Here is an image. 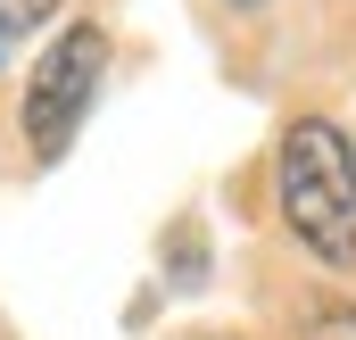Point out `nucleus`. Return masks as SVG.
Here are the masks:
<instances>
[{"label":"nucleus","instance_id":"1","mask_svg":"<svg viewBox=\"0 0 356 340\" xmlns=\"http://www.w3.org/2000/svg\"><path fill=\"white\" fill-rule=\"evenodd\" d=\"M282 216L323 265H356V150L332 116H298L273 158Z\"/></svg>","mask_w":356,"mask_h":340},{"label":"nucleus","instance_id":"3","mask_svg":"<svg viewBox=\"0 0 356 340\" xmlns=\"http://www.w3.org/2000/svg\"><path fill=\"white\" fill-rule=\"evenodd\" d=\"M58 17V0H0V67L17 59V42L33 33V25H50Z\"/></svg>","mask_w":356,"mask_h":340},{"label":"nucleus","instance_id":"4","mask_svg":"<svg viewBox=\"0 0 356 340\" xmlns=\"http://www.w3.org/2000/svg\"><path fill=\"white\" fill-rule=\"evenodd\" d=\"M307 340H356V307H340V299L307 307Z\"/></svg>","mask_w":356,"mask_h":340},{"label":"nucleus","instance_id":"5","mask_svg":"<svg viewBox=\"0 0 356 340\" xmlns=\"http://www.w3.org/2000/svg\"><path fill=\"white\" fill-rule=\"evenodd\" d=\"M241 8H257V0H241Z\"/></svg>","mask_w":356,"mask_h":340},{"label":"nucleus","instance_id":"2","mask_svg":"<svg viewBox=\"0 0 356 340\" xmlns=\"http://www.w3.org/2000/svg\"><path fill=\"white\" fill-rule=\"evenodd\" d=\"M99 75H108V33H99V25H67V33L50 42V59L33 67V91H25V150H33L42 167L75 150Z\"/></svg>","mask_w":356,"mask_h":340}]
</instances>
